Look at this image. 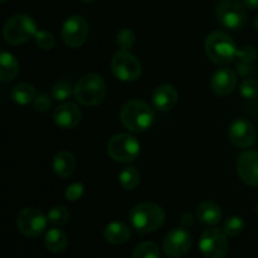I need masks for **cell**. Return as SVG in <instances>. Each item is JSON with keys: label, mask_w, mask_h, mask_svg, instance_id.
I'll use <instances>...</instances> for the list:
<instances>
[{"label": "cell", "mask_w": 258, "mask_h": 258, "mask_svg": "<svg viewBox=\"0 0 258 258\" xmlns=\"http://www.w3.org/2000/svg\"><path fill=\"white\" fill-rule=\"evenodd\" d=\"M154 121L155 112L145 101L130 100L120 110V122L131 133H144L149 130Z\"/></svg>", "instance_id": "cell-1"}, {"label": "cell", "mask_w": 258, "mask_h": 258, "mask_svg": "<svg viewBox=\"0 0 258 258\" xmlns=\"http://www.w3.org/2000/svg\"><path fill=\"white\" fill-rule=\"evenodd\" d=\"M130 222L139 234H149L161 228L165 222V212L156 203L143 202L131 209Z\"/></svg>", "instance_id": "cell-2"}, {"label": "cell", "mask_w": 258, "mask_h": 258, "mask_svg": "<svg viewBox=\"0 0 258 258\" xmlns=\"http://www.w3.org/2000/svg\"><path fill=\"white\" fill-rule=\"evenodd\" d=\"M207 57L218 66H226L237 58L238 48L233 38L226 32L211 33L206 39Z\"/></svg>", "instance_id": "cell-3"}, {"label": "cell", "mask_w": 258, "mask_h": 258, "mask_svg": "<svg viewBox=\"0 0 258 258\" xmlns=\"http://www.w3.org/2000/svg\"><path fill=\"white\" fill-rule=\"evenodd\" d=\"M107 93V85L97 73L83 76L75 86L73 96L83 106H97L103 102Z\"/></svg>", "instance_id": "cell-4"}, {"label": "cell", "mask_w": 258, "mask_h": 258, "mask_svg": "<svg viewBox=\"0 0 258 258\" xmlns=\"http://www.w3.org/2000/svg\"><path fill=\"white\" fill-rule=\"evenodd\" d=\"M37 32V23L34 22V19L30 15L20 13L8 19L3 34L8 44L19 45L34 38Z\"/></svg>", "instance_id": "cell-5"}, {"label": "cell", "mask_w": 258, "mask_h": 258, "mask_svg": "<svg viewBox=\"0 0 258 258\" xmlns=\"http://www.w3.org/2000/svg\"><path fill=\"white\" fill-rule=\"evenodd\" d=\"M140 143L131 134H116L108 140L107 153L117 163H131L139 158Z\"/></svg>", "instance_id": "cell-6"}, {"label": "cell", "mask_w": 258, "mask_h": 258, "mask_svg": "<svg viewBox=\"0 0 258 258\" xmlns=\"http://www.w3.org/2000/svg\"><path fill=\"white\" fill-rule=\"evenodd\" d=\"M216 17L219 24L231 30H238L246 24V5L239 0H221L217 5Z\"/></svg>", "instance_id": "cell-7"}, {"label": "cell", "mask_w": 258, "mask_h": 258, "mask_svg": "<svg viewBox=\"0 0 258 258\" xmlns=\"http://www.w3.org/2000/svg\"><path fill=\"white\" fill-rule=\"evenodd\" d=\"M48 218L40 209L27 207L17 217V228L27 238H38L47 228Z\"/></svg>", "instance_id": "cell-8"}, {"label": "cell", "mask_w": 258, "mask_h": 258, "mask_svg": "<svg viewBox=\"0 0 258 258\" xmlns=\"http://www.w3.org/2000/svg\"><path fill=\"white\" fill-rule=\"evenodd\" d=\"M111 71L117 80L122 82H134L143 73L141 63L128 50H118L111 60Z\"/></svg>", "instance_id": "cell-9"}, {"label": "cell", "mask_w": 258, "mask_h": 258, "mask_svg": "<svg viewBox=\"0 0 258 258\" xmlns=\"http://www.w3.org/2000/svg\"><path fill=\"white\" fill-rule=\"evenodd\" d=\"M199 249L206 258H224L229 251L228 236L223 229H206L199 238Z\"/></svg>", "instance_id": "cell-10"}, {"label": "cell", "mask_w": 258, "mask_h": 258, "mask_svg": "<svg viewBox=\"0 0 258 258\" xmlns=\"http://www.w3.org/2000/svg\"><path fill=\"white\" fill-rule=\"evenodd\" d=\"M90 33L87 20L82 15H72L62 27V38L66 45L70 48H80L85 44Z\"/></svg>", "instance_id": "cell-11"}, {"label": "cell", "mask_w": 258, "mask_h": 258, "mask_svg": "<svg viewBox=\"0 0 258 258\" xmlns=\"http://www.w3.org/2000/svg\"><path fill=\"white\" fill-rule=\"evenodd\" d=\"M193 237L186 228H174L165 236L163 242L164 253L170 258L184 257L191 248Z\"/></svg>", "instance_id": "cell-12"}, {"label": "cell", "mask_w": 258, "mask_h": 258, "mask_svg": "<svg viewBox=\"0 0 258 258\" xmlns=\"http://www.w3.org/2000/svg\"><path fill=\"white\" fill-rule=\"evenodd\" d=\"M228 136L232 144L236 145L237 148L248 149L256 143L257 133L251 121H248L247 118L239 117L236 118L229 125Z\"/></svg>", "instance_id": "cell-13"}, {"label": "cell", "mask_w": 258, "mask_h": 258, "mask_svg": "<svg viewBox=\"0 0 258 258\" xmlns=\"http://www.w3.org/2000/svg\"><path fill=\"white\" fill-rule=\"evenodd\" d=\"M237 173L243 183L258 186V153L253 150L243 151L237 159Z\"/></svg>", "instance_id": "cell-14"}, {"label": "cell", "mask_w": 258, "mask_h": 258, "mask_svg": "<svg viewBox=\"0 0 258 258\" xmlns=\"http://www.w3.org/2000/svg\"><path fill=\"white\" fill-rule=\"evenodd\" d=\"M81 118H82V112L78 106L72 102L63 103L53 111L54 123L58 127L64 128V130L75 128L81 122Z\"/></svg>", "instance_id": "cell-15"}, {"label": "cell", "mask_w": 258, "mask_h": 258, "mask_svg": "<svg viewBox=\"0 0 258 258\" xmlns=\"http://www.w3.org/2000/svg\"><path fill=\"white\" fill-rule=\"evenodd\" d=\"M237 86V75L231 68H219L212 75L211 88L216 95L228 96Z\"/></svg>", "instance_id": "cell-16"}, {"label": "cell", "mask_w": 258, "mask_h": 258, "mask_svg": "<svg viewBox=\"0 0 258 258\" xmlns=\"http://www.w3.org/2000/svg\"><path fill=\"white\" fill-rule=\"evenodd\" d=\"M153 106L159 111H170L178 102V92L171 85H160L153 91L151 95Z\"/></svg>", "instance_id": "cell-17"}, {"label": "cell", "mask_w": 258, "mask_h": 258, "mask_svg": "<svg viewBox=\"0 0 258 258\" xmlns=\"http://www.w3.org/2000/svg\"><path fill=\"white\" fill-rule=\"evenodd\" d=\"M52 168L59 178L67 179L72 176L76 169V159L71 151L62 150L54 155L52 160Z\"/></svg>", "instance_id": "cell-18"}, {"label": "cell", "mask_w": 258, "mask_h": 258, "mask_svg": "<svg viewBox=\"0 0 258 258\" xmlns=\"http://www.w3.org/2000/svg\"><path fill=\"white\" fill-rule=\"evenodd\" d=\"M103 237L108 243L120 246L131 238V229L123 222H111L103 229Z\"/></svg>", "instance_id": "cell-19"}, {"label": "cell", "mask_w": 258, "mask_h": 258, "mask_svg": "<svg viewBox=\"0 0 258 258\" xmlns=\"http://www.w3.org/2000/svg\"><path fill=\"white\" fill-rule=\"evenodd\" d=\"M197 218L206 226H216L222 221V209L214 202H202L197 207Z\"/></svg>", "instance_id": "cell-20"}, {"label": "cell", "mask_w": 258, "mask_h": 258, "mask_svg": "<svg viewBox=\"0 0 258 258\" xmlns=\"http://www.w3.org/2000/svg\"><path fill=\"white\" fill-rule=\"evenodd\" d=\"M19 62L14 57V54L7 52V50H3L2 55H0V81L3 83H7L15 80L17 76L19 75Z\"/></svg>", "instance_id": "cell-21"}, {"label": "cell", "mask_w": 258, "mask_h": 258, "mask_svg": "<svg viewBox=\"0 0 258 258\" xmlns=\"http://www.w3.org/2000/svg\"><path fill=\"white\" fill-rule=\"evenodd\" d=\"M44 246L52 253H60L68 247V236L59 228H52L44 237Z\"/></svg>", "instance_id": "cell-22"}, {"label": "cell", "mask_w": 258, "mask_h": 258, "mask_svg": "<svg viewBox=\"0 0 258 258\" xmlns=\"http://www.w3.org/2000/svg\"><path fill=\"white\" fill-rule=\"evenodd\" d=\"M10 97L13 98L15 103L20 106L29 105L30 102L35 100L37 97V92H35L34 86L30 85V83L23 82L18 83L17 86H14L10 92Z\"/></svg>", "instance_id": "cell-23"}, {"label": "cell", "mask_w": 258, "mask_h": 258, "mask_svg": "<svg viewBox=\"0 0 258 258\" xmlns=\"http://www.w3.org/2000/svg\"><path fill=\"white\" fill-rule=\"evenodd\" d=\"M118 181L125 190H134L140 184L141 175L135 166H126L125 169L121 170L120 175H118Z\"/></svg>", "instance_id": "cell-24"}, {"label": "cell", "mask_w": 258, "mask_h": 258, "mask_svg": "<svg viewBox=\"0 0 258 258\" xmlns=\"http://www.w3.org/2000/svg\"><path fill=\"white\" fill-rule=\"evenodd\" d=\"M131 258H160V248L155 242H141L135 247Z\"/></svg>", "instance_id": "cell-25"}, {"label": "cell", "mask_w": 258, "mask_h": 258, "mask_svg": "<svg viewBox=\"0 0 258 258\" xmlns=\"http://www.w3.org/2000/svg\"><path fill=\"white\" fill-rule=\"evenodd\" d=\"M71 213L68 211L67 207L64 206H57L53 207L52 209H49L47 214V218L49 223H52L55 227H62L70 221Z\"/></svg>", "instance_id": "cell-26"}, {"label": "cell", "mask_w": 258, "mask_h": 258, "mask_svg": "<svg viewBox=\"0 0 258 258\" xmlns=\"http://www.w3.org/2000/svg\"><path fill=\"white\" fill-rule=\"evenodd\" d=\"M73 90H75V87H72L71 82L62 80L53 86L52 91H50V95H52V97L55 101H60L62 102V101H67L71 97V95H73Z\"/></svg>", "instance_id": "cell-27"}, {"label": "cell", "mask_w": 258, "mask_h": 258, "mask_svg": "<svg viewBox=\"0 0 258 258\" xmlns=\"http://www.w3.org/2000/svg\"><path fill=\"white\" fill-rule=\"evenodd\" d=\"M224 233L227 234L228 237H237L239 234H242L244 229V222L241 217L238 216H233L229 217L224 221L223 223V228Z\"/></svg>", "instance_id": "cell-28"}, {"label": "cell", "mask_w": 258, "mask_h": 258, "mask_svg": "<svg viewBox=\"0 0 258 258\" xmlns=\"http://www.w3.org/2000/svg\"><path fill=\"white\" fill-rule=\"evenodd\" d=\"M136 42V35L128 28H123L116 35V43L120 50H130L131 48L135 45Z\"/></svg>", "instance_id": "cell-29"}, {"label": "cell", "mask_w": 258, "mask_h": 258, "mask_svg": "<svg viewBox=\"0 0 258 258\" xmlns=\"http://www.w3.org/2000/svg\"><path fill=\"white\" fill-rule=\"evenodd\" d=\"M34 42L38 48L43 50H50L55 44V38L48 30H38L34 35Z\"/></svg>", "instance_id": "cell-30"}, {"label": "cell", "mask_w": 258, "mask_h": 258, "mask_svg": "<svg viewBox=\"0 0 258 258\" xmlns=\"http://www.w3.org/2000/svg\"><path fill=\"white\" fill-rule=\"evenodd\" d=\"M239 93L246 100H256L258 98V81L254 78L244 80L239 87Z\"/></svg>", "instance_id": "cell-31"}, {"label": "cell", "mask_w": 258, "mask_h": 258, "mask_svg": "<svg viewBox=\"0 0 258 258\" xmlns=\"http://www.w3.org/2000/svg\"><path fill=\"white\" fill-rule=\"evenodd\" d=\"M85 193V185L82 183H73L66 189V199L68 202H77Z\"/></svg>", "instance_id": "cell-32"}, {"label": "cell", "mask_w": 258, "mask_h": 258, "mask_svg": "<svg viewBox=\"0 0 258 258\" xmlns=\"http://www.w3.org/2000/svg\"><path fill=\"white\" fill-rule=\"evenodd\" d=\"M33 106H34L35 110L38 112H47L49 111V108L52 107V101H50V97L45 93H40L35 97V100L33 101Z\"/></svg>", "instance_id": "cell-33"}, {"label": "cell", "mask_w": 258, "mask_h": 258, "mask_svg": "<svg viewBox=\"0 0 258 258\" xmlns=\"http://www.w3.org/2000/svg\"><path fill=\"white\" fill-rule=\"evenodd\" d=\"M237 58H239L243 63H252L257 58V50L251 45H246L242 49H238Z\"/></svg>", "instance_id": "cell-34"}, {"label": "cell", "mask_w": 258, "mask_h": 258, "mask_svg": "<svg viewBox=\"0 0 258 258\" xmlns=\"http://www.w3.org/2000/svg\"><path fill=\"white\" fill-rule=\"evenodd\" d=\"M180 223L184 228H189V227L193 226V216H191L190 213H185L183 217H181Z\"/></svg>", "instance_id": "cell-35"}, {"label": "cell", "mask_w": 258, "mask_h": 258, "mask_svg": "<svg viewBox=\"0 0 258 258\" xmlns=\"http://www.w3.org/2000/svg\"><path fill=\"white\" fill-rule=\"evenodd\" d=\"M248 9H258V0H242Z\"/></svg>", "instance_id": "cell-36"}, {"label": "cell", "mask_w": 258, "mask_h": 258, "mask_svg": "<svg viewBox=\"0 0 258 258\" xmlns=\"http://www.w3.org/2000/svg\"><path fill=\"white\" fill-rule=\"evenodd\" d=\"M253 24H254V28H256V29L258 30V15H257L256 18H254V23H253Z\"/></svg>", "instance_id": "cell-37"}, {"label": "cell", "mask_w": 258, "mask_h": 258, "mask_svg": "<svg viewBox=\"0 0 258 258\" xmlns=\"http://www.w3.org/2000/svg\"><path fill=\"white\" fill-rule=\"evenodd\" d=\"M81 2L86 3V4H88V3H92V2H95V0H81Z\"/></svg>", "instance_id": "cell-38"}, {"label": "cell", "mask_w": 258, "mask_h": 258, "mask_svg": "<svg viewBox=\"0 0 258 258\" xmlns=\"http://www.w3.org/2000/svg\"><path fill=\"white\" fill-rule=\"evenodd\" d=\"M256 211H257V214H258V204H257V207H256Z\"/></svg>", "instance_id": "cell-39"}, {"label": "cell", "mask_w": 258, "mask_h": 258, "mask_svg": "<svg viewBox=\"0 0 258 258\" xmlns=\"http://www.w3.org/2000/svg\"><path fill=\"white\" fill-rule=\"evenodd\" d=\"M0 2H2V3H5V2H7V0H0Z\"/></svg>", "instance_id": "cell-40"}]
</instances>
